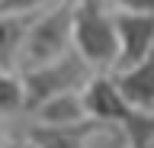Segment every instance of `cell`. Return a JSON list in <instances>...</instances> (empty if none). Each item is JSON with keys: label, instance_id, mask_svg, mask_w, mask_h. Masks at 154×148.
I'll list each match as a JSON object with an SVG mask.
<instances>
[{"label": "cell", "instance_id": "obj_15", "mask_svg": "<svg viewBox=\"0 0 154 148\" xmlns=\"http://www.w3.org/2000/svg\"><path fill=\"white\" fill-rule=\"evenodd\" d=\"M0 142H3V122H0Z\"/></svg>", "mask_w": 154, "mask_h": 148}, {"label": "cell", "instance_id": "obj_11", "mask_svg": "<svg viewBox=\"0 0 154 148\" xmlns=\"http://www.w3.org/2000/svg\"><path fill=\"white\" fill-rule=\"evenodd\" d=\"M58 0H0V13H16V16H35L48 10Z\"/></svg>", "mask_w": 154, "mask_h": 148}, {"label": "cell", "instance_id": "obj_5", "mask_svg": "<svg viewBox=\"0 0 154 148\" xmlns=\"http://www.w3.org/2000/svg\"><path fill=\"white\" fill-rule=\"evenodd\" d=\"M116 13V39H119V58H116V71H125L138 65V61L154 55V16L144 13ZM112 71V74H116Z\"/></svg>", "mask_w": 154, "mask_h": 148}, {"label": "cell", "instance_id": "obj_2", "mask_svg": "<svg viewBox=\"0 0 154 148\" xmlns=\"http://www.w3.org/2000/svg\"><path fill=\"white\" fill-rule=\"evenodd\" d=\"M74 52L96 74L116 71V58H119L116 13L106 0H77L74 3Z\"/></svg>", "mask_w": 154, "mask_h": 148}, {"label": "cell", "instance_id": "obj_4", "mask_svg": "<svg viewBox=\"0 0 154 148\" xmlns=\"http://www.w3.org/2000/svg\"><path fill=\"white\" fill-rule=\"evenodd\" d=\"M93 74L96 71L77 52H67L58 61H48L42 68H32L26 74H19L23 90H26V113L51 97H61V93H84V87L93 80Z\"/></svg>", "mask_w": 154, "mask_h": 148}, {"label": "cell", "instance_id": "obj_9", "mask_svg": "<svg viewBox=\"0 0 154 148\" xmlns=\"http://www.w3.org/2000/svg\"><path fill=\"white\" fill-rule=\"evenodd\" d=\"M87 119L90 116L84 106V93H61L26 113V122H35V126H77Z\"/></svg>", "mask_w": 154, "mask_h": 148}, {"label": "cell", "instance_id": "obj_6", "mask_svg": "<svg viewBox=\"0 0 154 148\" xmlns=\"http://www.w3.org/2000/svg\"><path fill=\"white\" fill-rule=\"evenodd\" d=\"M23 132L32 142V148H93L103 126H96L93 119L77 122V126H35V122H26Z\"/></svg>", "mask_w": 154, "mask_h": 148}, {"label": "cell", "instance_id": "obj_10", "mask_svg": "<svg viewBox=\"0 0 154 148\" xmlns=\"http://www.w3.org/2000/svg\"><path fill=\"white\" fill-rule=\"evenodd\" d=\"M16 116H26V90L23 77L0 71V122H10Z\"/></svg>", "mask_w": 154, "mask_h": 148}, {"label": "cell", "instance_id": "obj_3", "mask_svg": "<svg viewBox=\"0 0 154 148\" xmlns=\"http://www.w3.org/2000/svg\"><path fill=\"white\" fill-rule=\"evenodd\" d=\"M74 3L77 0H58L32 20L19 74L42 68L48 61H58L61 55L74 52Z\"/></svg>", "mask_w": 154, "mask_h": 148}, {"label": "cell", "instance_id": "obj_1", "mask_svg": "<svg viewBox=\"0 0 154 148\" xmlns=\"http://www.w3.org/2000/svg\"><path fill=\"white\" fill-rule=\"evenodd\" d=\"M84 106L96 126L116 129L119 135H125L128 148L154 145V113H141V109L128 106L116 87L112 74H93V80L84 87Z\"/></svg>", "mask_w": 154, "mask_h": 148}, {"label": "cell", "instance_id": "obj_12", "mask_svg": "<svg viewBox=\"0 0 154 148\" xmlns=\"http://www.w3.org/2000/svg\"><path fill=\"white\" fill-rule=\"evenodd\" d=\"M112 10L122 13H144V16H154V0H106Z\"/></svg>", "mask_w": 154, "mask_h": 148}, {"label": "cell", "instance_id": "obj_8", "mask_svg": "<svg viewBox=\"0 0 154 148\" xmlns=\"http://www.w3.org/2000/svg\"><path fill=\"white\" fill-rule=\"evenodd\" d=\"M35 16L0 13V71L19 74L23 52H26V39H29V29H32V20H35Z\"/></svg>", "mask_w": 154, "mask_h": 148}, {"label": "cell", "instance_id": "obj_7", "mask_svg": "<svg viewBox=\"0 0 154 148\" xmlns=\"http://www.w3.org/2000/svg\"><path fill=\"white\" fill-rule=\"evenodd\" d=\"M112 80L128 106L141 109V113H154V55L125 71H116Z\"/></svg>", "mask_w": 154, "mask_h": 148}, {"label": "cell", "instance_id": "obj_14", "mask_svg": "<svg viewBox=\"0 0 154 148\" xmlns=\"http://www.w3.org/2000/svg\"><path fill=\"white\" fill-rule=\"evenodd\" d=\"M0 148H32V142L26 138V132L19 129V132H3V142H0Z\"/></svg>", "mask_w": 154, "mask_h": 148}, {"label": "cell", "instance_id": "obj_13", "mask_svg": "<svg viewBox=\"0 0 154 148\" xmlns=\"http://www.w3.org/2000/svg\"><path fill=\"white\" fill-rule=\"evenodd\" d=\"M93 148H128V142H125V135H119L116 129H106L103 126V132L96 135Z\"/></svg>", "mask_w": 154, "mask_h": 148}]
</instances>
